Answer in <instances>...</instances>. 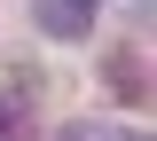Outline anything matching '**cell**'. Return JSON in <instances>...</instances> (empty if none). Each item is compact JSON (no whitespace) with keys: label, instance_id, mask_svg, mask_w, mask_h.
<instances>
[{"label":"cell","instance_id":"obj_4","mask_svg":"<svg viewBox=\"0 0 157 141\" xmlns=\"http://www.w3.org/2000/svg\"><path fill=\"white\" fill-rule=\"evenodd\" d=\"M118 141H149V133H118Z\"/></svg>","mask_w":157,"mask_h":141},{"label":"cell","instance_id":"obj_3","mask_svg":"<svg viewBox=\"0 0 157 141\" xmlns=\"http://www.w3.org/2000/svg\"><path fill=\"white\" fill-rule=\"evenodd\" d=\"M63 141H86V125H71V133H63Z\"/></svg>","mask_w":157,"mask_h":141},{"label":"cell","instance_id":"obj_2","mask_svg":"<svg viewBox=\"0 0 157 141\" xmlns=\"http://www.w3.org/2000/svg\"><path fill=\"white\" fill-rule=\"evenodd\" d=\"M0 141H24V102H0Z\"/></svg>","mask_w":157,"mask_h":141},{"label":"cell","instance_id":"obj_1","mask_svg":"<svg viewBox=\"0 0 157 141\" xmlns=\"http://www.w3.org/2000/svg\"><path fill=\"white\" fill-rule=\"evenodd\" d=\"M94 8L102 0H32V16H39L47 39H86L94 32Z\"/></svg>","mask_w":157,"mask_h":141}]
</instances>
